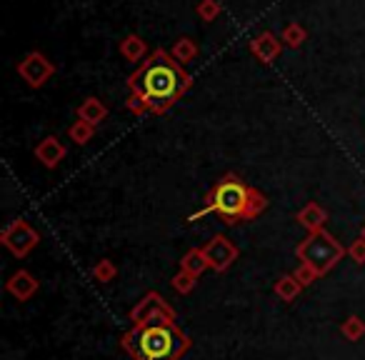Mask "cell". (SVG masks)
<instances>
[{"instance_id":"7","label":"cell","mask_w":365,"mask_h":360,"mask_svg":"<svg viewBox=\"0 0 365 360\" xmlns=\"http://www.w3.org/2000/svg\"><path fill=\"white\" fill-rule=\"evenodd\" d=\"M160 315L175 320V310L170 308V303H168V300L163 298L160 293L150 290V293H145L135 305H133L130 323L133 325H143V323H148V320H153V318H160Z\"/></svg>"},{"instance_id":"25","label":"cell","mask_w":365,"mask_h":360,"mask_svg":"<svg viewBox=\"0 0 365 360\" xmlns=\"http://www.w3.org/2000/svg\"><path fill=\"white\" fill-rule=\"evenodd\" d=\"M348 255L353 258V263L365 265V238H363V235H360V238H355L353 243H350Z\"/></svg>"},{"instance_id":"10","label":"cell","mask_w":365,"mask_h":360,"mask_svg":"<svg viewBox=\"0 0 365 360\" xmlns=\"http://www.w3.org/2000/svg\"><path fill=\"white\" fill-rule=\"evenodd\" d=\"M280 51H283V43L273 33H260L258 38L250 41V53L263 63H273L280 56Z\"/></svg>"},{"instance_id":"2","label":"cell","mask_w":365,"mask_h":360,"mask_svg":"<svg viewBox=\"0 0 365 360\" xmlns=\"http://www.w3.org/2000/svg\"><path fill=\"white\" fill-rule=\"evenodd\" d=\"M265 208H268V198L260 190L250 188L243 178H238L235 173H228V175H223L213 185V190L205 195V205L190 215L188 223H195V220L213 213L223 223L235 225L240 220L258 218Z\"/></svg>"},{"instance_id":"9","label":"cell","mask_w":365,"mask_h":360,"mask_svg":"<svg viewBox=\"0 0 365 360\" xmlns=\"http://www.w3.org/2000/svg\"><path fill=\"white\" fill-rule=\"evenodd\" d=\"M38 280H36V275L31 273V270H26V268H21V270H16V273L8 278V283H6V290L13 295L16 300H21V303H26V300H31L33 295L38 293Z\"/></svg>"},{"instance_id":"12","label":"cell","mask_w":365,"mask_h":360,"mask_svg":"<svg viewBox=\"0 0 365 360\" xmlns=\"http://www.w3.org/2000/svg\"><path fill=\"white\" fill-rule=\"evenodd\" d=\"M295 218H298V223L303 225L308 233H318V230H323L325 220H328V213H325L318 203H305Z\"/></svg>"},{"instance_id":"16","label":"cell","mask_w":365,"mask_h":360,"mask_svg":"<svg viewBox=\"0 0 365 360\" xmlns=\"http://www.w3.org/2000/svg\"><path fill=\"white\" fill-rule=\"evenodd\" d=\"M120 53H123V58H125V61L140 63L143 58H145V53H148V46H145V41H143V38L128 36L125 41L120 43Z\"/></svg>"},{"instance_id":"3","label":"cell","mask_w":365,"mask_h":360,"mask_svg":"<svg viewBox=\"0 0 365 360\" xmlns=\"http://www.w3.org/2000/svg\"><path fill=\"white\" fill-rule=\"evenodd\" d=\"M120 345L133 360H180L193 340L178 328L175 320L160 315L143 325H133L123 335Z\"/></svg>"},{"instance_id":"24","label":"cell","mask_w":365,"mask_h":360,"mask_svg":"<svg viewBox=\"0 0 365 360\" xmlns=\"http://www.w3.org/2000/svg\"><path fill=\"white\" fill-rule=\"evenodd\" d=\"M220 13V6L215 3V0H200L198 6V16L203 18V21H215V16Z\"/></svg>"},{"instance_id":"6","label":"cell","mask_w":365,"mask_h":360,"mask_svg":"<svg viewBox=\"0 0 365 360\" xmlns=\"http://www.w3.org/2000/svg\"><path fill=\"white\" fill-rule=\"evenodd\" d=\"M203 253H205V260H208L210 270L225 273V270L238 260L240 250L235 248V243L228 238V235H213V238L203 245Z\"/></svg>"},{"instance_id":"20","label":"cell","mask_w":365,"mask_h":360,"mask_svg":"<svg viewBox=\"0 0 365 360\" xmlns=\"http://www.w3.org/2000/svg\"><path fill=\"white\" fill-rule=\"evenodd\" d=\"M93 133H96V128L88 125V123H83V120H76L71 128H68V135H71V140L78 143V145H86V143H91Z\"/></svg>"},{"instance_id":"26","label":"cell","mask_w":365,"mask_h":360,"mask_svg":"<svg viewBox=\"0 0 365 360\" xmlns=\"http://www.w3.org/2000/svg\"><path fill=\"white\" fill-rule=\"evenodd\" d=\"M360 235H363V238H365V228H363V233H360Z\"/></svg>"},{"instance_id":"5","label":"cell","mask_w":365,"mask_h":360,"mask_svg":"<svg viewBox=\"0 0 365 360\" xmlns=\"http://www.w3.org/2000/svg\"><path fill=\"white\" fill-rule=\"evenodd\" d=\"M0 243L6 245L16 258H26V255L31 253L38 243H41V235H38V230L33 228L28 220L21 218V220H13L11 225L3 228V233H0Z\"/></svg>"},{"instance_id":"22","label":"cell","mask_w":365,"mask_h":360,"mask_svg":"<svg viewBox=\"0 0 365 360\" xmlns=\"http://www.w3.org/2000/svg\"><path fill=\"white\" fill-rule=\"evenodd\" d=\"M280 41H285L290 48H300V43L305 41V31L298 26V23H288V26L283 28V36H280Z\"/></svg>"},{"instance_id":"21","label":"cell","mask_w":365,"mask_h":360,"mask_svg":"<svg viewBox=\"0 0 365 360\" xmlns=\"http://www.w3.org/2000/svg\"><path fill=\"white\" fill-rule=\"evenodd\" d=\"M115 275H118L115 263H113V260H108V258L98 260L96 268H93V278H96L98 283H110V280H115Z\"/></svg>"},{"instance_id":"17","label":"cell","mask_w":365,"mask_h":360,"mask_svg":"<svg viewBox=\"0 0 365 360\" xmlns=\"http://www.w3.org/2000/svg\"><path fill=\"white\" fill-rule=\"evenodd\" d=\"M340 333L348 343H358V340L365 338V320L360 315H348L340 325Z\"/></svg>"},{"instance_id":"4","label":"cell","mask_w":365,"mask_h":360,"mask_svg":"<svg viewBox=\"0 0 365 360\" xmlns=\"http://www.w3.org/2000/svg\"><path fill=\"white\" fill-rule=\"evenodd\" d=\"M295 255L300 263H308L310 268L318 270V275H325L348 255V248L340 245L328 230H318V233H308V238L300 240L295 245Z\"/></svg>"},{"instance_id":"1","label":"cell","mask_w":365,"mask_h":360,"mask_svg":"<svg viewBox=\"0 0 365 360\" xmlns=\"http://www.w3.org/2000/svg\"><path fill=\"white\" fill-rule=\"evenodd\" d=\"M128 88L130 96H138L145 103L148 113H165L185 96L190 88V76L170 53L158 48L128 78Z\"/></svg>"},{"instance_id":"19","label":"cell","mask_w":365,"mask_h":360,"mask_svg":"<svg viewBox=\"0 0 365 360\" xmlns=\"http://www.w3.org/2000/svg\"><path fill=\"white\" fill-rule=\"evenodd\" d=\"M170 285H173V290H175V293L188 295V293H193V290H195L198 278H195V275H190V273H185V270H178V273L173 275Z\"/></svg>"},{"instance_id":"14","label":"cell","mask_w":365,"mask_h":360,"mask_svg":"<svg viewBox=\"0 0 365 360\" xmlns=\"http://www.w3.org/2000/svg\"><path fill=\"white\" fill-rule=\"evenodd\" d=\"M208 268H210V265H208V260H205L203 248H190L188 253L182 255V260H180V270L195 275V278H200V275H203Z\"/></svg>"},{"instance_id":"18","label":"cell","mask_w":365,"mask_h":360,"mask_svg":"<svg viewBox=\"0 0 365 360\" xmlns=\"http://www.w3.org/2000/svg\"><path fill=\"white\" fill-rule=\"evenodd\" d=\"M195 53H198V48H195V43L190 41V38H180V41L173 46L170 56L175 58L180 66H185V63H190L195 58Z\"/></svg>"},{"instance_id":"8","label":"cell","mask_w":365,"mask_h":360,"mask_svg":"<svg viewBox=\"0 0 365 360\" xmlns=\"http://www.w3.org/2000/svg\"><path fill=\"white\" fill-rule=\"evenodd\" d=\"M18 73H21V78L31 88H41V86H46V83L53 78V73H56V66H53V63L48 61L43 53L31 51L21 61V66H18Z\"/></svg>"},{"instance_id":"15","label":"cell","mask_w":365,"mask_h":360,"mask_svg":"<svg viewBox=\"0 0 365 360\" xmlns=\"http://www.w3.org/2000/svg\"><path fill=\"white\" fill-rule=\"evenodd\" d=\"M273 293L278 295L280 300H285V303H293L295 298H298L300 293H303V285L295 280V275H280L278 280H275L273 285Z\"/></svg>"},{"instance_id":"11","label":"cell","mask_w":365,"mask_h":360,"mask_svg":"<svg viewBox=\"0 0 365 360\" xmlns=\"http://www.w3.org/2000/svg\"><path fill=\"white\" fill-rule=\"evenodd\" d=\"M36 158L43 163L46 168H56L58 163L66 158V145H63L61 140H58L56 135H48V138H43L41 143L36 145Z\"/></svg>"},{"instance_id":"23","label":"cell","mask_w":365,"mask_h":360,"mask_svg":"<svg viewBox=\"0 0 365 360\" xmlns=\"http://www.w3.org/2000/svg\"><path fill=\"white\" fill-rule=\"evenodd\" d=\"M293 275H295V280H298V283L303 285V288H308V285H313L315 280L320 278V275H318V270H315V268H310L308 263H300L298 268H295V273H293Z\"/></svg>"},{"instance_id":"13","label":"cell","mask_w":365,"mask_h":360,"mask_svg":"<svg viewBox=\"0 0 365 360\" xmlns=\"http://www.w3.org/2000/svg\"><path fill=\"white\" fill-rule=\"evenodd\" d=\"M108 118V108L103 106L98 98H86V101L81 103V108H78V120L88 123V125L98 128L103 120Z\"/></svg>"}]
</instances>
